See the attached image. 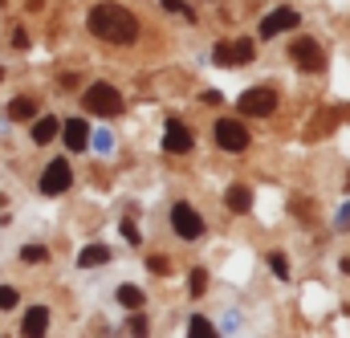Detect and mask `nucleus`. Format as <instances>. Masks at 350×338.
<instances>
[{"mask_svg": "<svg viewBox=\"0 0 350 338\" xmlns=\"http://www.w3.org/2000/svg\"><path fill=\"white\" fill-rule=\"evenodd\" d=\"M224 204H228V212H249V208H253V187L232 183V187H228V196H224Z\"/></svg>", "mask_w": 350, "mask_h": 338, "instance_id": "13", "label": "nucleus"}, {"mask_svg": "<svg viewBox=\"0 0 350 338\" xmlns=\"http://www.w3.org/2000/svg\"><path fill=\"white\" fill-rule=\"evenodd\" d=\"M159 4H163V8H167V12H179V16H183V21H196V12H191V8H187V4H183V0H159Z\"/></svg>", "mask_w": 350, "mask_h": 338, "instance_id": "20", "label": "nucleus"}, {"mask_svg": "<svg viewBox=\"0 0 350 338\" xmlns=\"http://www.w3.org/2000/svg\"><path fill=\"white\" fill-rule=\"evenodd\" d=\"M163 151H167V155H175V151H191V131H187L183 122L167 118V131H163Z\"/></svg>", "mask_w": 350, "mask_h": 338, "instance_id": "9", "label": "nucleus"}, {"mask_svg": "<svg viewBox=\"0 0 350 338\" xmlns=\"http://www.w3.org/2000/svg\"><path fill=\"white\" fill-rule=\"evenodd\" d=\"M8 118L33 122V118H37V102H33V98H12V102H8Z\"/></svg>", "mask_w": 350, "mask_h": 338, "instance_id": "14", "label": "nucleus"}, {"mask_svg": "<svg viewBox=\"0 0 350 338\" xmlns=\"http://www.w3.org/2000/svg\"><path fill=\"white\" fill-rule=\"evenodd\" d=\"M45 257H49L45 245H25V249H21V261H29V265H37V261H45Z\"/></svg>", "mask_w": 350, "mask_h": 338, "instance_id": "19", "label": "nucleus"}, {"mask_svg": "<svg viewBox=\"0 0 350 338\" xmlns=\"http://www.w3.org/2000/svg\"><path fill=\"white\" fill-rule=\"evenodd\" d=\"M241 114H249V118H265V114H273V106H277V90L273 86H253V90H245L241 94Z\"/></svg>", "mask_w": 350, "mask_h": 338, "instance_id": "3", "label": "nucleus"}, {"mask_svg": "<svg viewBox=\"0 0 350 338\" xmlns=\"http://www.w3.org/2000/svg\"><path fill=\"white\" fill-rule=\"evenodd\" d=\"M118 306L139 310V306H143V289H139V285H118Z\"/></svg>", "mask_w": 350, "mask_h": 338, "instance_id": "17", "label": "nucleus"}, {"mask_svg": "<svg viewBox=\"0 0 350 338\" xmlns=\"http://www.w3.org/2000/svg\"><path fill=\"white\" fill-rule=\"evenodd\" d=\"M57 131H62V118H53V114H41V118H33V143H37V147L53 143V139H57Z\"/></svg>", "mask_w": 350, "mask_h": 338, "instance_id": "12", "label": "nucleus"}, {"mask_svg": "<svg viewBox=\"0 0 350 338\" xmlns=\"http://www.w3.org/2000/svg\"><path fill=\"white\" fill-rule=\"evenodd\" d=\"M208 289V273L204 269H191V298H200Z\"/></svg>", "mask_w": 350, "mask_h": 338, "instance_id": "22", "label": "nucleus"}, {"mask_svg": "<svg viewBox=\"0 0 350 338\" xmlns=\"http://www.w3.org/2000/svg\"><path fill=\"white\" fill-rule=\"evenodd\" d=\"M70 179H74L70 164H66V159H53V164L45 168V175H41V192H45V196H62V192L70 187Z\"/></svg>", "mask_w": 350, "mask_h": 338, "instance_id": "7", "label": "nucleus"}, {"mask_svg": "<svg viewBox=\"0 0 350 338\" xmlns=\"http://www.w3.org/2000/svg\"><path fill=\"white\" fill-rule=\"evenodd\" d=\"M49 330V310L45 306H33L29 314H25V322H21V335L25 338H45Z\"/></svg>", "mask_w": 350, "mask_h": 338, "instance_id": "11", "label": "nucleus"}, {"mask_svg": "<svg viewBox=\"0 0 350 338\" xmlns=\"http://www.w3.org/2000/svg\"><path fill=\"white\" fill-rule=\"evenodd\" d=\"M216 143L224 147V151H245L249 147V131H245V122H237V118H220L216 122Z\"/></svg>", "mask_w": 350, "mask_h": 338, "instance_id": "5", "label": "nucleus"}, {"mask_svg": "<svg viewBox=\"0 0 350 338\" xmlns=\"http://www.w3.org/2000/svg\"><path fill=\"white\" fill-rule=\"evenodd\" d=\"M0 78H4V74H0Z\"/></svg>", "mask_w": 350, "mask_h": 338, "instance_id": "29", "label": "nucleus"}, {"mask_svg": "<svg viewBox=\"0 0 350 338\" xmlns=\"http://www.w3.org/2000/svg\"><path fill=\"white\" fill-rule=\"evenodd\" d=\"M269 269H273L277 277H289V261H285V253H269Z\"/></svg>", "mask_w": 350, "mask_h": 338, "instance_id": "21", "label": "nucleus"}, {"mask_svg": "<svg viewBox=\"0 0 350 338\" xmlns=\"http://www.w3.org/2000/svg\"><path fill=\"white\" fill-rule=\"evenodd\" d=\"M106 261H110V249H106V245H90V249H82V253H78V265H82V269L106 265Z\"/></svg>", "mask_w": 350, "mask_h": 338, "instance_id": "15", "label": "nucleus"}, {"mask_svg": "<svg viewBox=\"0 0 350 338\" xmlns=\"http://www.w3.org/2000/svg\"><path fill=\"white\" fill-rule=\"evenodd\" d=\"M82 102H86L90 114H98V118H114V114H122V94H118L110 82H94L86 94H82Z\"/></svg>", "mask_w": 350, "mask_h": 338, "instance_id": "2", "label": "nucleus"}, {"mask_svg": "<svg viewBox=\"0 0 350 338\" xmlns=\"http://www.w3.org/2000/svg\"><path fill=\"white\" fill-rule=\"evenodd\" d=\"M338 229H350V204L338 212Z\"/></svg>", "mask_w": 350, "mask_h": 338, "instance_id": "27", "label": "nucleus"}, {"mask_svg": "<svg viewBox=\"0 0 350 338\" xmlns=\"http://www.w3.org/2000/svg\"><path fill=\"white\" fill-rule=\"evenodd\" d=\"M16 306V289L12 285H0V310H12Z\"/></svg>", "mask_w": 350, "mask_h": 338, "instance_id": "23", "label": "nucleus"}, {"mask_svg": "<svg viewBox=\"0 0 350 338\" xmlns=\"http://www.w3.org/2000/svg\"><path fill=\"white\" fill-rule=\"evenodd\" d=\"M86 25H90L94 37H102V41H110V45H131V41L139 37V16H135L131 8L114 4V0L94 4L90 16H86Z\"/></svg>", "mask_w": 350, "mask_h": 338, "instance_id": "1", "label": "nucleus"}, {"mask_svg": "<svg viewBox=\"0 0 350 338\" xmlns=\"http://www.w3.org/2000/svg\"><path fill=\"white\" fill-rule=\"evenodd\" d=\"M342 273H350V257H347V261H342Z\"/></svg>", "mask_w": 350, "mask_h": 338, "instance_id": "28", "label": "nucleus"}, {"mask_svg": "<svg viewBox=\"0 0 350 338\" xmlns=\"http://www.w3.org/2000/svg\"><path fill=\"white\" fill-rule=\"evenodd\" d=\"M187 338H220V335H216V326H212L208 318H200V314H196V318L187 322Z\"/></svg>", "mask_w": 350, "mask_h": 338, "instance_id": "18", "label": "nucleus"}, {"mask_svg": "<svg viewBox=\"0 0 350 338\" xmlns=\"http://www.w3.org/2000/svg\"><path fill=\"white\" fill-rule=\"evenodd\" d=\"M293 25H301V16L293 8H273L261 21V37H277V33H289Z\"/></svg>", "mask_w": 350, "mask_h": 338, "instance_id": "8", "label": "nucleus"}, {"mask_svg": "<svg viewBox=\"0 0 350 338\" xmlns=\"http://www.w3.org/2000/svg\"><path fill=\"white\" fill-rule=\"evenodd\" d=\"M228 53H232V66H249V62H253V41L241 37V41L228 45Z\"/></svg>", "mask_w": 350, "mask_h": 338, "instance_id": "16", "label": "nucleus"}, {"mask_svg": "<svg viewBox=\"0 0 350 338\" xmlns=\"http://www.w3.org/2000/svg\"><path fill=\"white\" fill-rule=\"evenodd\" d=\"M147 330H151V326H147V318H131V335H135V338H147Z\"/></svg>", "mask_w": 350, "mask_h": 338, "instance_id": "25", "label": "nucleus"}, {"mask_svg": "<svg viewBox=\"0 0 350 338\" xmlns=\"http://www.w3.org/2000/svg\"><path fill=\"white\" fill-rule=\"evenodd\" d=\"M62 135H66V147H70V151H82L90 143V122L86 118H66Z\"/></svg>", "mask_w": 350, "mask_h": 338, "instance_id": "10", "label": "nucleus"}, {"mask_svg": "<svg viewBox=\"0 0 350 338\" xmlns=\"http://www.w3.org/2000/svg\"><path fill=\"white\" fill-rule=\"evenodd\" d=\"M289 57H293L301 70H322V66H326L322 45H318V41H310V37H297V41H293V49H289Z\"/></svg>", "mask_w": 350, "mask_h": 338, "instance_id": "6", "label": "nucleus"}, {"mask_svg": "<svg viewBox=\"0 0 350 338\" xmlns=\"http://www.w3.org/2000/svg\"><path fill=\"white\" fill-rule=\"evenodd\" d=\"M172 229H175V237H183V241H196L200 233H204V220H200V212L191 208V204H175L172 208Z\"/></svg>", "mask_w": 350, "mask_h": 338, "instance_id": "4", "label": "nucleus"}, {"mask_svg": "<svg viewBox=\"0 0 350 338\" xmlns=\"http://www.w3.org/2000/svg\"><path fill=\"white\" fill-rule=\"evenodd\" d=\"M212 53H216V66H232V53H228V41H220V45H216Z\"/></svg>", "mask_w": 350, "mask_h": 338, "instance_id": "24", "label": "nucleus"}, {"mask_svg": "<svg viewBox=\"0 0 350 338\" xmlns=\"http://www.w3.org/2000/svg\"><path fill=\"white\" fill-rule=\"evenodd\" d=\"M122 237H126L131 245H139V229H135V220H122Z\"/></svg>", "mask_w": 350, "mask_h": 338, "instance_id": "26", "label": "nucleus"}]
</instances>
